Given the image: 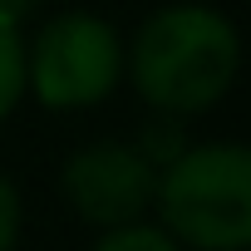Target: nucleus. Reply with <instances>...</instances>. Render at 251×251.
<instances>
[{
  "mask_svg": "<svg viewBox=\"0 0 251 251\" xmlns=\"http://www.w3.org/2000/svg\"><path fill=\"white\" fill-rule=\"evenodd\" d=\"M236 64H241L236 25L212 5H163L138 25L133 54H123L138 99L168 118L217 108L236 84Z\"/></svg>",
  "mask_w": 251,
  "mask_h": 251,
  "instance_id": "1",
  "label": "nucleus"
},
{
  "mask_svg": "<svg viewBox=\"0 0 251 251\" xmlns=\"http://www.w3.org/2000/svg\"><path fill=\"white\" fill-rule=\"evenodd\" d=\"M158 226L192 251L251 246V153L241 143L182 148L158 168Z\"/></svg>",
  "mask_w": 251,
  "mask_h": 251,
  "instance_id": "2",
  "label": "nucleus"
},
{
  "mask_svg": "<svg viewBox=\"0 0 251 251\" xmlns=\"http://www.w3.org/2000/svg\"><path fill=\"white\" fill-rule=\"evenodd\" d=\"M123 79V40L94 10H64L40 25L25 50V89L54 113L94 108Z\"/></svg>",
  "mask_w": 251,
  "mask_h": 251,
  "instance_id": "3",
  "label": "nucleus"
},
{
  "mask_svg": "<svg viewBox=\"0 0 251 251\" xmlns=\"http://www.w3.org/2000/svg\"><path fill=\"white\" fill-rule=\"evenodd\" d=\"M153 187H158V163L143 148L113 143V138L79 148L59 173L64 202L74 207L79 222H89L99 231L143 222V212L153 207Z\"/></svg>",
  "mask_w": 251,
  "mask_h": 251,
  "instance_id": "4",
  "label": "nucleus"
},
{
  "mask_svg": "<svg viewBox=\"0 0 251 251\" xmlns=\"http://www.w3.org/2000/svg\"><path fill=\"white\" fill-rule=\"evenodd\" d=\"M20 94H25V35L15 20L0 15V118L15 113Z\"/></svg>",
  "mask_w": 251,
  "mask_h": 251,
  "instance_id": "5",
  "label": "nucleus"
},
{
  "mask_svg": "<svg viewBox=\"0 0 251 251\" xmlns=\"http://www.w3.org/2000/svg\"><path fill=\"white\" fill-rule=\"evenodd\" d=\"M94 251H182L163 226H148V222H128V226H113L94 241Z\"/></svg>",
  "mask_w": 251,
  "mask_h": 251,
  "instance_id": "6",
  "label": "nucleus"
},
{
  "mask_svg": "<svg viewBox=\"0 0 251 251\" xmlns=\"http://www.w3.org/2000/svg\"><path fill=\"white\" fill-rule=\"evenodd\" d=\"M20 217H25V207H20V192H15V182L0 173V251H15V241H20Z\"/></svg>",
  "mask_w": 251,
  "mask_h": 251,
  "instance_id": "7",
  "label": "nucleus"
},
{
  "mask_svg": "<svg viewBox=\"0 0 251 251\" xmlns=\"http://www.w3.org/2000/svg\"><path fill=\"white\" fill-rule=\"evenodd\" d=\"M40 5H45V0H0V15L20 25V20H30V15H35Z\"/></svg>",
  "mask_w": 251,
  "mask_h": 251,
  "instance_id": "8",
  "label": "nucleus"
}]
</instances>
